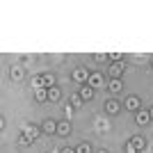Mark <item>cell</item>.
<instances>
[{
    "label": "cell",
    "mask_w": 153,
    "mask_h": 153,
    "mask_svg": "<svg viewBox=\"0 0 153 153\" xmlns=\"http://www.w3.org/2000/svg\"><path fill=\"white\" fill-rule=\"evenodd\" d=\"M91 87V89H98V87H108V82H105V78H103V73H98V71H94L89 76V82H87Z\"/></svg>",
    "instance_id": "obj_3"
},
{
    "label": "cell",
    "mask_w": 153,
    "mask_h": 153,
    "mask_svg": "<svg viewBox=\"0 0 153 153\" xmlns=\"http://www.w3.org/2000/svg\"><path fill=\"white\" fill-rule=\"evenodd\" d=\"M59 153H76V149H69V146H64Z\"/></svg>",
    "instance_id": "obj_25"
},
{
    "label": "cell",
    "mask_w": 153,
    "mask_h": 153,
    "mask_svg": "<svg viewBox=\"0 0 153 153\" xmlns=\"http://www.w3.org/2000/svg\"><path fill=\"white\" fill-rule=\"evenodd\" d=\"M57 135H62V137H69L71 135V121L69 119H64V121L57 123Z\"/></svg>",
    "instance_id": "obj_11"
},
{
    "label": "cell",
    "mask_w": 153,
    "mask_h": 153,
    "mask_svg": "<svg viewBox=\"0 0 153 153\" xmlns=\"http://www.w3.org/2000/svg\"><path fill=\"white\" fill-rule=\"evenodd\" d=\"M41 76H44V87H46V89L57 87V85H55V76H53V73H41Z\"/></svg>",
    "instance_id": "obj_15"
},
{
    "label": "cell",
    "mask_w": 153,
    "mask_h": 153,
    "mask_svg": "<svg viewBox=\"0 0 153 153\" xmlns=\"http://www.w3.org/2000/svg\"><path fill=\"white\" fill-rule=\"evenodd\" d=\"M108 59H110V62H123V55H119V53H110Z\"/></svg>",
    "instance_id": "obj_20"
},
{
    "label": "cell",
    "mask_w": 153,
    "mask_h": 153,
    "mask_svg": "<svg viewBox=\"0 0 153 153\" xmlns=\"http://www.w3.org/2000/svg\"><path fill=\"white\" fill-rule=\"evenodd\" d=\"M105 59H108V55H101V53L94 55V62H105Z\"/></svg>",
    "instance_id": "obj_23"
},
{
    "label": "cell",
    "mask_w": 153,
    "mask_h": 153,
    "mask_svg": "<svg viewBox=\"0 0 153 153\" xmlns=\"http://www.w3.org/2000/svg\"><path fill=\"white\" fill-rule=\"evenodd\" d=\"M82 96H80V94H78V91H76V94H71L69 96V105H71V108H73V110H78V108H82Z\"/></svg>",
    "instance_id": "obj_14"
},
{
    "label": "cell",
    "mask_w": 153,
    "mask_h": 153,
    "mask_svg": "<svg viewBox=\"0 0 153 153\" xmlns=\"http://www.w3.org/2000/svg\"><path fill=\"white\" fill-rule=\"evenodd\" d=\"M19 144H21V146H30V144H32V140H27L25 135L21 133V137H19Z\"/></svg>",
    "instance_id": "obj_21"
},
{
    "label": "cell",
    "mask_w": 153,
    "mask_h": 153,
    "mask_svg": "<svg viewBox=\"0 0 153 153\" xmlns=\"http://www.w3.org/2000/svg\"><path fill=\"white\" fill-rule=\"evenodd\" d=\"M123 108H126V110H130V112H135V114H137V112L142 110V101H140V96L130 94V96L126 98V101H123Z\"/></svg>",
    "instance_id": "obj_2"
},
{
    "label": "cell",
    "mask_w": 153,
    "mask_h": 153,
    "mask_svg": "<svg viewBox=\"0 0 153 153\" xmlns=\"http://www.w3.org/2000/svg\"><path fill=\"white\" fill-rule=\"evenodd\" d=\"M9 78H12L14 82H21V80H23V66L14 64L12 69H9Z\"/></svg>",
    "instance_id": "obj_10"
},
{
    "label": "cell",
    "mask_w": 153,
    "mask_h": 153,
    "mask_svg": "<svg viewBox=\"0 0 153 153\" xmlns=\"http://www.w3.org/2000/svg\"><path fill=\"white\" fill-rule=\"evenodd\" d=\"M123 149H126V153H137V149L133 146V142H130V140L126 142V146H123Z\"/></svg>",
    "instance_id": "obj_22"
},
{
    "label": "cell",
    "mask_w": 153,
    "mask_h": 153,
    "mask_svg": "<svg viewBox=\"0 0 153 153\" xmlns=\"http://www.w3.org/2000/svg\"><path fill=\"white\" fill-rule=\"evenodd\" d=\"M64 114H66V119H71V114H73V108H71V105H64Z\"/></svg>",
    "instance_id": "obj_24"
},
{
    "label": "cell",
    "mask_w": 153,
    "mask_h": 153,
    "mask_svg": "<svg viewBox=\"0 0 153 153\" xmlns=\"http://www.w3.org/2000/svg\"><path fill=\"white\" fill-rule=\"evenodd\" d=\"M130 142H133V146L137 149V153H140V151H144V149H146V140H144L142 135H135V137H130Z\"/></svg>",
    "instance_id": "obj_13"
},
{
    "label": "cell",
    "mask_w": 153,
    "mask_h": 153,
    "mask_svg": "<svg viewBox=\"0 0 153 153\" xmlns=\"http://www.w3.org/2000/svg\"><path fill=\"white\" fill-rule=\"evenodd\" d=\"M98 153H108V151H105V149H101V151H98Z\"/></svg>",
    "instance_id": "obj_27"
},
{
    "label": "cell",
    "mask_w": 153,
    "mask_h": 153,
    "mask_svg": "<svg viewBox=\"0 0 153 153\" xmlns=\"http://www.w3.org/2000/svg\"><path fill=\"white\" fill-rule=\"evenodd\" d=\"M21 133L25 135L27 140H32V142H34V140H37V137H39V133H41V128L32 126V123H27V126H23V130H21Z\"/></svg>",
    "instance_id": "obj_7"
},
{
    "label": "cell",
    "mask_w": 153,
    "mask_h": 153,
    "mask_svg": "<svg viewBox=\"0 0 153 153\" xmlns=\"http://www.w3.org/2000/svg\"><path fill=\"white\" fill-rule=\"evenodd\" d=\"M121 108H123V103L119 101V98H110V101L105 103V112H108V114H119Z\"/></svg>",
    "instance_id": "obj_6"
},
{
    "label": "cell",
    "mask_w": 153,
    "mask_h": 153,
    "mask_svg": "<svg viewBox=\"0 0 153 153\" xmlns=\"http://www.w3.org/2000/svg\"><path fill=\"white\" fill-rule=\"evenodd\" d=\"M108 91L112 96H119L123 91V82H121V78H110V82H108Z\"/></svg>",
    "instance_id": "obj_4"
},
{
    "label": "cell",
    "mask_w": 153,
    "mask_h": 153,
    "mask_svg": "<svg viewBox=\"0 0 153 153\" xmlns=\"http://www.w3.org/2000/svg\"><path fill=\"white\" fill-rule=\"evenodd\" d=\"M41 133H46V135H53V133H57V121H53V119H46L44 123H41Z\"/></svg>",
    "instance_id": "obj_9"
},
{
    "label": "cell",
    "mask_w": 153,
    "mask_h": 153,
    "mask_svg": "<svg viewBox=\"0 0 153 153\" xmlns=\"http://www.w3.org/2000/svg\"><path fill=\"white\" fill-rule=\"evenodd\" d=\"M149 114H151V119H153V105H151V108H149Z\"/></svg>",
    "instance_id": "obj_26"
},
{
    "label": "cell",
    "mask_w": 153,
    "mask_h": 153,
    "mask_svg": "<svg viewBox=\"0 0 153 153\" xmlns=\"http://www.w3.org/2000/svg\"><path fill=\"white\" fill-rule=\"evenodd\" d=\"M89 76H91V73L85 69V66H76V69H73V73H71V78H73V80H76L80 87L89 82Z\"/></svg>",
    "instance_id": "obj_1"
},
{
    "label": "cell",
    "mask_w": 153,
    "mask_h": 153,
    "mask_svg": "<svg viewBox=\"0 0 153 153\" xmlns=\"http://www.w3.org/2000/svg\"><path fill=\"white\" fill-rule=\"evenodd\" d=\"M123 71H126V64H123V62H112V64L108 66L110 78H121V76H123Z\"/></svg>",
    "instance_id": "obj_5"
},
{
    "label": "cell",
    "mask_w": 153,
    "mask_h": 153,
    "mask_svg": "<svg viewBox=\"0 0 153 153\" xmlns=\"http://www.w3.org/2000/svg\"><path fill=\"white\" fill-rule=\"evenodd\" d=\"M59 87H53V89H48V103L51 101H59Z\"/></svg>",
    "instance_id": "obj_18"
},
{
    "label": "cell",
    "mask_w": 153,
    "mask_h": 153,
    "mask_svg": "<svg viewBox=\"0 0 153 153\" xmlns=\"http://www.w3.org/2000/svg\"><path fill=\"white\" fill-rule=\"evenodd\" d=\"M94 91H96V89H91L89 85H82V87L78 89V94L82 96V101L87 103V101H91V98H94Z\"/></svg>",
    "instance_id": "obj_12"
},
{
    "label": "cell",
    "mask_w": 153,
    "mask_h": 153,
    "mask_svg": "<svg viewBox=\"0 0 153 153\" xmlns=\"http://www.w3.org/2000/svg\"><path fill=\"white\" fill-rule=\"evenodd\" d=\"M135 121H137V126H149L153 119H151V114H149V110H140V112L135 114Z\"/></svg>",
    "instance_id": "obj_8"
},
{
    "label": "cell",
    "mask_w": 153,
    "mask_h": 153,
    "mask_svg": "<svg viewBox=\"0 0 153 153\" xmlns=\"http://www.w3.org/2000/svg\"><path fill=\"white\" fill-rule=\"evenodd\" d=\"M151 69H153V64H151Z\"/></svg>",
    "instance_id": "obj_28"
},
{
    "label": "cell",
    "mask_w": 153,
    "mask_h": 153,
    "mask_svg": "<svg viewBox=\"0 0 153 153\" xmlns=\"http://www.w3.org/2000/svg\"><path fill=\"white\" fill-rule=\"evenodd\" d=\"M34 101L37 103H48V89H37L34 91Z\"/></svg>",
    "instance_id": "obj_16"
},
{
    "label": "cell",
    "mask_w": 153,
    "mask_h": 153,
    "mask_svg": "<svg viewBox=\"0 0 153 153\" xmlns=\"http://www.w3.org/2000/svg\"><path fill=\"white\" fill-rule=\"evenodd\" d=\"M32 87H34V91L37 89H46L44 87V76L39 73V76H32Z\"/></svg>",
    "instance_id": "obj_17"
},
{
    "label": "cell",
    "mask_w": 153,
    "mask_h": 153,
    "mask_svg": "<svg viewBox=\"0 0 153 153\" xmlns=\"http://www.w3.org/2000/svg\"><path fill=\"white\" fill-rule=\"evenodd\" d=\"M76 153H91L89 142H82V144H78V146H76Z\"/></svg>",
    "instance_id": "obj_19"
}]
</instances>
